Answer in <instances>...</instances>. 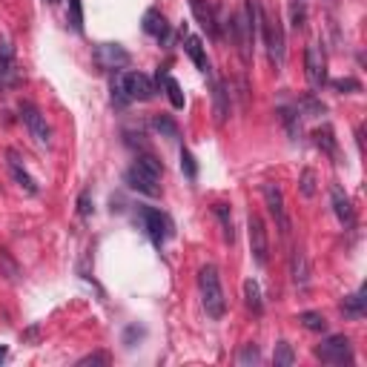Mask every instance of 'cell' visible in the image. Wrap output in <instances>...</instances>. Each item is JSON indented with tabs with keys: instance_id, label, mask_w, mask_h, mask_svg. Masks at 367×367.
Here are the masks:
<instances>
[{
	"instance_id": "6da1fadb",
	"label": "cell",
	"mask_w": 367,
	"mask_h": 367,
	"mask_svg": "<svg viewBox=\"0 0 367 367\" xmlns=\"http://www.w3.org/2000/svg\"><path fill=\"white\" fill-rule=\"evenodd\" d=\"M261 21H264V9H261L258 0H244V9L235 18L230 15V21H227L230 35L238 46V55L244 64H250V49L255 43V37L261 35Z\"/></svg>"
},
{
	"instance_id": "7a4b0ae2",
	"label": "cell",
	"mask_w": 367,
	"mask_h": 367,
	"mask_svg": "<svg viewBox=\"0 0 367 367\" xmlns=\"http://www.w3.org/2000/svg\"><path fill=\"white\" fill-rule=\"evenodd\" d=\"M198 290H201L204 313L213 322H219L227 310V298H224V287H221V276H219L216 264H204L198 270Z\"/></svg>"
},
{
	"instance_id": "3957f363",
	"label": "cell",
	"mask_w": 367,
	"mask_h": 367,
	"mask_svg": "<svg viewBox=\"0 0 367 367\" xmlns=\"http://www.w3.org/2000/svg\"><path fill=\"white\" fill-rule=\"evenodd\" d=\"M261 40H264V49H267V58L273 64L276 72H281L284 61H287V43H284V26L276 18L264 15V21H261Z\"/></svg>"
},
{
	"instance_id": "277c9868",
	"label": "cell",
	"mask_w": 367,
	"mask_h": 367,
	"mask_svg": "<svg viewBox=\"0 0 367 367\" xmlns=\"http://www.w3.org/2000/svg\"><path fill=\"white\" fill-rule=\"evenodd\" d=\"M138 219H141L146 235L152 238V244H155V247H164V241L170 238V230H173V227H170V219L161 213V209L141 206V209H138Z\"/></svg>"
},
{
	"instance_id": "5b68a950",
	"label": "cell",
	"mask_w": 367,
	"mask_h": 367,
	"mask_svg": "<svg viewBox=\"0 0 367 367\" xmlns=\"http://www.w3.org/2000/svg\"><path fill=\"white\" fill-rule=\"evenodd\" d=\"M316 359L325 364H353V344L347 336H327L316 347Z\"/></svg>"
},
{
	"instance_id": "8992f818",
	"label": "cell",
	"mask_w": 367,
	"mask_h": 367,
	"mask_svg": "<svg viewBox=\"0 0 367 367\" xmlns=\"http://www.w3.org/2000/svg\"><path fill=\"white\" fill-rule=\"evenodd\" d=\"M261 195H264L267 213L273 216V221H276L279 233H281V235H287V233H290V219H287V206H284V192H281V187L270 181V184L261 187Z\"/></svg>"
},
{
	"instance_id": "52a82bcc",
	"label": "cell",
	"mask_w": 367,
	"mask_h": 367,
	"mask_svg": "<svg viewBox=\"0 0 367 367\" xmlns=\"http://www.w3.org/2000/svg\"><path fill=\"white\" fill-rule=\"evenodd\" d=\"M21 118H23V124H26V129L35 138L37 146H49L52 144V129H49L46 118L40 115V110L35 107V103H29V100L21 103Z\"/></svg>"
},
{
	"instance_id": "ba28073f",
	"label": "cell",
	"mask_w": 367,
	"mask_h": 367,
	"mask_svg": "<svg viewBox=\"0 0 367 367\" xmlns=\"http://www.w3.org/2000/svg\"><path fill=\"white\" fill-rule=\"evenodd\" d=\"M247 230H250V252L255 258V264L264 267L267 264V252H270V241H267V227H264V221H261V216L250 213Z\"/></svg>"
},
{
	"instance_id": "9c48e42d",
	"label": "cell",
	"mask_w": 367,
	"mask_h": 367,
	"mask_svg": "<svg viewBox=\"0 0 367 367\" xmlns=\"http://www.w3.org/2000/svg\"><path fill=\"white\" fill-rule=\"evenodd\" d=\"M304 72L313 89H322L327 83V61H325V52L319 43H310L304 52Z\"/></svg>"
},
{
	"instance_id": "30bf717a",
	"label": "cell",
	"mask_w": 367,
	"mask_h": 367,
	"mask_svg": "<svg viewBox=\"0 0 367 367\" xmlns=\"http://www.w3.org/2000/svg\"><path fill=\"white\" fill-rule=\"evenodd\" d=\"M124 181H127V187H129V190L144 192V195H149V198H158V195H161V187H158L161 175H152V173H149V170H144L141 164H132V167L127 170Z\"/></svg>"
},
{
	"instance_id": "8fae6325",
	"label": "cell",
	"mask_w": 367,
	"mask_h": 367,
	"mask_svg": "<svg viewBox=\"0 0 367 367\" xmlns=\"http://www.w3.org/2000/svg\"><path fill=\"white\" fill-rule=\"evenodd\" d=\"M95 61L103 69H124L129 64V52L118 43H100V46H95Z\"/></svg>"
},
{
	"instance_id": "7c38bea8",
	"label": "cell",
	"mask_w": 367,
	"mask_h": 367,
	"mask_svg": "<svg viewBox=\"0 0 367 367\" xmlns=\"http://www.w3.org/2000/svg\"><path fill=\"white\" fill-rule=\"evenodd\" d=\"M330 204H333V213H336V219H339V224H344L347 230L356 224V209H353V201H350V195L336 184L333 190H330Z\"/></svg>"
},
{
	"instance_id": "4fadbf2b",
	"label": "cell",
	"mask_w": 367,
	"mask_h": 367,
	"mask_svg": "<svg viewBox=\"0 0 367 367\" xmlns=\"http://www.w3.org/2000/svg\"><path fill=\"white\" fill-rule=\"evenodd\" d=\"M124 89H127L129 100H152V95H155V83L144 72H127Z\"/></svg>"
},
{
	"instance_id": "5bb4252c",
	"label": "cell",
	"mask_w": 367,
	"mask_h": 367,
	"mask_svg": "<svg viewBox=\"0 0 367 367\" xmlns=\"http://www.w3.org/2000/svg\"><path fill=\"white\" fill-rule=\"evenodd\" d=\"M18 83V64H15V49L12 43L0 40V89Z\"/></svg>"
},
{
	"instance_id": "9a60e30c",
	"label": "cell",
	"mask_w": 367,
	"mask_h": 367,
	"mask_svg": "<svg viewBox=\"0 0 367 367\" xmlns=\"http://www.w3.org/2000/svg\"><path fill=\"white\" fill-rule=\"evenodd\" d=\"M190 9L198 21V26L209 35V37H219V21H216V12L209 6V0H190Z\"/></svg>"
},
{
	"instance_id": "2e32d148",
	"label": "cell",
	"mask_w": 367,
	"mask_h": 367,
	"mask_svg": "<svg viewBox=\"0 0 367 367\" xmlns=\"http://www.w3.org/2000/svg\"><path fill=\"white\" fill-rule=\"evenodd\" d=\"M290 279L298 290H304L310 284V261L301 247H293V252H290Z\"/></svg>"
},
{
	"instance_id": "e0dca14e",
	"label": "cell",
	"mask_w": 367,
	"mask_h": 367,
	"mask_svg": "<svg viewBox=\"0 0 367 367\" xmlns=\"http://www.w3.org/2000/svg\"><path fill=\"white\" fill-rule=\"evenodd\" d=\"M144 32L149 37H155V40H161V43L170 40V23L158 9H146L144 12Z\"/></svg>"
},
{
	"instance_id": "ac0fdd59",
	"label": "cell",
	"mask_w": 367,
	"mask_h": 367,
	"mask_svg": "<svg viewBox=\"0 0 367 367\" xmlns=\"http://www.w3.org/2000/svg\"><path fill=\"white\" fill-rule=\"evenodd\" d=\"M6 164H9L12 178L21 184V190H26L29 195H37V184H35V178L26 173V167H23V161L18 158V152H15V149H9V152H6Z\"/></svg>"
},
{
	"instance_id": "d6986e66",
	"label": "cell",
	"mask_w": 367,
	"mask_h": 367,
	"mask_svg": "<svg viewBox=\"0 0 367 367\" xmlns=\"http://www.w3.org/2000/svg\"><path fill=\"white\" fill-rule=\"evenodd\" d=\"M213 112H216V124L224 127L230 118V92L221 81H213Z\"/></svg>"
},
{
	"instance_id": "ffe728a7",
	"label": "cell",
	"mask_w": 367,
	"mask_h": 367,
	"mask_svg": "<svg viewBox=\"0 0 367 367\" xmlns=\"http://www.w3.org/2000/svg\"><path fill=\"white\" fill-rule=\"evenodd\" d=\"M184 52H187V55H190V61L195 64V69H198V72L209 75V61H206V49H204V43H201V37H198V35H190V37H187V43H184Z\"/></svg>"
},
{
	"instance_id": "44dd1931",
	"label": "cell",
	"mask_w": 367,
	"mask_h": 367,
	"mask_svg": "<svg viewBox=\"0 0 367 367\" xmlns=\"http://www.w3.org/2000/svg\"><path fill=\"white\" fill-rule=\"evenodd\" d=\"M364 310H367V287H359L353 296H347V298L342 301L344 319H361Z\"/></svg>"
},
{
	"instance_id": "7402d4cb",
	"label": "cell",
	"mask_w": 367,
	"mask_h": 367,
	"mask_svg": "<svg viewBox=\"0 0 367 367\" xmlns=\"http://www.w3.org/2000/svg\"><path fill=\"white\" fill-rule=\"evenodd\" d=\"M313 141H316V146L325 152V155H330V158L336 161L339 158V141H336V135H333V127H319L316 132H313Z\"/></svg>"
},
{
	"instance_id": "603a6c76",
	"label": "cell",
	"mask_w": 367,
	"mask_h": 367,
	"mask_svg": "<svg viewBox=\"0 0 367 367\" xmlns=\"http://www.w3.org/2000/svg\"><path fill=\"white\" fill-rule=\"evenodd\" d=\"M244 304L247 310H252L255 316H261L264 313V298H261V284L255 279H247L244 281Z\"/></svg>"
},
{
	"instance_id": "cb8c5ba5",
	"label": "cell",
	"mask_w": 367,
	"mask_h": 367,
	"mask_svg": "<svg viewBox=\"0 0 367 367\" xmlns=\"http://www.w3.org/2000/svg\"><path fill=\"white\" fill-rule=\"evenodd\" d=\"M298 325H301L304 330H310V333H325V330H327V319L322 316V313H316V310L298 313Z\"/></svg>"
},
{
	"instance_id": "d4e9b609",
	"label": "cell",
	"mask_w": 367,
	"mask_h": 367,
	"mask_svg": "<svg viewBox=\"0 0 367 367\" xmlns=\"http://www.w3.org/2000/svg\"><path fill=\"white\" fill-rule=\"evenodd\" d=\"M213 213L219 216V221H221V233H224V241L227 244H233L235 241V227H233V216H230V206L227 204H216L213 206Z\"/></svg>"
},
{
	"instance_id": "484cf974",
	"label": "cell",
	"mask_w": 367,
	"mask_h": 367,
	"mask_svg": "<svg viewBox=\"0 0 367 367\" xmlns=\"http://www.w3.org/2000/svg\"><path fill=\"white\" fill-rule=\"evenodd\" d=\"M152 129L158 132L161 138H170V141H175L181 132H178V124L170 118V115H155L152 118Z\"/></svg>"
},
{
	"instance_id": "4316f807",
	"label": "cell",
	"mask_w": 367,
	"mask_h": 367,
	"mask_svg": "<svg viewBox=\"0 0 367 367\" xmlns=\"http://www.w3.org/2000/svg\"><path fill=\"white\" fill-rule=\"evenodd\" d=\"M161 78V83L167 86V95H170V103H173V107L175 110H184V92H181V86H178V81L175 78H170V75H158Z\"/></svg>"
},
{
	"instance_id": "83f0119b",
	"label": "cell",
	"mask_w": 367,
	"mask_h": 367,
	"mask_svg": "<svg viewBox=\"0 0 367 367\" xmlns=\"http://www.w3.org/2000/svg\"><path fill=\"white\" fill-rule=\"evenodd\" d=\"M273 361H276V367H290V364L296 361L293 344H287V342H279V344H276V350H273Z\"/></svg>"
},
{
	"instance_id": "f1b7e54d",
	"label": "cell",
	"mask_w": 367,
	"mask_h": 367,
	"mask_svg": "<svg viewBox=\"0 0 367 367\" xmlns=\"http://www.w3.org/2000/svg\"><path fill=\"white\" fill-rule=\"evenodd\" d=\"M112 103H115L118 110H124L127 103H132L129 95H127V89H124V75H115V78H112Z\"/></svg>"
},
{
	"instance_id": "f546056e",
	"label": "cell",
	"mask_w": 367,
	"mask_h": 367,
	"mask_svg": "<svg viewBox=\"0 0 367 367\" xmlns=\"http://www.w3.org/2000/svg\"><path fill=\"white\" fill-rule=\"evenodd\" d=\"M298 192H301L304 198L316 195V173H313V170H304V173H301V178H298Z\"/></svg>"
},
{
	"instance_id": "4dcf8cb0",
	"label": "cell",
	"mask_w": 367,
	"mask_h": 367,
	"mask_svg": "<svg viewBox=\"0 0 367 367\" xmlns=\"http://www.w3.org/2000/svg\"><path fill=\"white\" fill-rule=\"evenodd\" d=\"M135 164H141L144 170H149L152 175H164V164L155 158V155H149V152H144V155H138L135 158Z\"/></svg>"
},
{
	"instance_id": "1f68e13d",
	"label": "cell",
	"mask_w": 367,
	"mask_h": 367,
	"mask_svg": "<svg viewBox=\"0 0 367 367\" xmlns=\"http://www.w3.org/2000/svg\"><path fill=\"white\" fill-rule=\"evenodd\" d=\"M69 26L75 32H83V4L81 0H69Z\"/></svg>"
},
{
	"instance_id": "d6a6232c",
	"label": "cell",
	"mask_w": 367,
	"mask_h": 367,
	"mask_svg": "<svg viewBox=\"0 0 367 367\" xmlns=\"http://www.w3.org/2000/svg\"><path fill=\"white\" fill-rule=\"evenodd\" d=\"M181 170H184V175H187L190 181L198 178V164H195V158H192L190 149H181Z\"/></svg>"
},
{
	"instance_id": "836d02e7",
	"label": "cell",
	"mask_w": 367,
	"mask_h": 367,
	"mask_svg": "<svg viewBox=\"0 0 367 367\" xmlns=\"http://www.w3.org/2000/svg\"><path fill=\"white\" fill-rule=\"evenodd\" d=\"M298 115H301V112H296V110H281V121L287 124L290 138H298V132H301V127H298Z\"/></svg>"
},
{
	"instance_id": "e575fe53",
	"label": "cell",
	"mask_w": 367,
	"mask_h": 367,
	"mask_svg": "<svg viewBox=\"0 0 367 367\" xmlns=\"http://www.w3.org/2000/svg\"><path fill=\"white\" fill-rule=\"evenodd\" d=\"M293 29H304V21H307V6H304V0H293Z\"/></svg>"
},
{
	"instance_id": "d590c367",
	"label": "cell",
	"mask_w": 367,
	"mask_h": 367,
	"mask_svg": "<svg viewBox=\"0 0 367 367\" xmlns=\"http://www.w3.org/2000/svg\"><path fill=\"white\" fill-rule=\"evenodd\" d=\"M261 361V353L255 344H244V350L238 353V364H258Z\"/></svg>"
},
{
	"instance_id": "8d00e7d4",
	"label": "cell",
	"mask_w": 367,
	"mask_h": 367,
	"mask_svg": "<svg viewBox=\"0 0 367 367\" xmlns=\"http://www.w3.org/2000/svg\"><path fill=\"white\" fill-rule=\"evenodd\" d=\"M298 110H304L307 115H325V103H319L316 98H304L298 100Z\"/></svg>"
},
{
	"instance_id": "74e56055",
	"label": "cell",
	"mask_w": 367,
	"mask_h": 367,
	"mask_svg": "<svg viewBox=\"0 0 367 367\" xmlns=\"http://www.w3.org/2000/svg\"><path fill=\"white\" fill-rule=\"evenodd\" d=\"M333 89L336 92H361V83L356 81V78H339V81H333Z\"/></svg>"
},
{
	"instance_id": "f35d334b",
	"label": "cell",
	"mask_w": 367,
	"mask_h": 367,
	"mask_svg": "<svg viewBox=\"0 0 367 367\" xmlns=\"http://www.w3.org/2000/svg\"><path fill=\"white\" fill-rule=\"evenodd\" d=\"M86 364H110V356L107 353H92V356H83L78 361V367H86Z\"/></svg>"
},
{
	"instance_id": "ab89813d",
	"label": "cell",
	"mask_w": 367,
	"mask_h": 367,
	"mask_svg": "<svg viewBox=\"0 0 367 367\" xmlns=\"http://www.w3.org/2000/svg\"><path fill=\"white\" fill-rule=\"evenodd\" d=\"M78 213L86 219V216H92V201H89V192H81V198H78Z\"/></svg>"
},
{
	"instance_id": "60d3db41",
	"label": "cell",
	"mask_w": 367,
	"mask_h": 367,
	"mask_svg": "<svg viewBox=\"0 0 367 367\" xmlns=\"http://www.w3.org/2000/svg\"><path fill=\"white\" fill-rule=\"evenodd\" d=\"M0 361H6V347H0Z\"/></svg>"
},
{
	"instance_id": "b9f144b4",
	"label": "cell",
	"mask_w": 367,
	"mask_h": 367,
	"mask_svg": "<svg viewBox=\"0 0 367 367\" xmlns=\"http://www.w3.org/2000/svg\"><path fill=\"white\" fill-rule=\"evenodd\" d=\"M46 4H58V0H46Z\"/></svg>"
}]
</instances>
